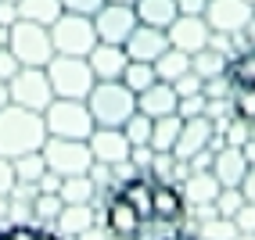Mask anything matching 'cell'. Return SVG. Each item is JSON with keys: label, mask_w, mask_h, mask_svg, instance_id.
Instances as JSON below:
<instances>
[{"label": "cell", "mask_w": 255, "mask_h": 240, "mask_svg": "<svg viewBox=\"0 0 255 240\" xmlns=\"http://www.w3.org/2000/svg\"><path fill=\"white\" fill-rule=\"evenodd\" d=\"M183 215H187V201L180 186L151 172H133L129 179H123L105 208V222L112 237L119 240H140L151 230L180 226Z\"/></svg>", "instance_id": "1"}, {"label": "cell", "mask_w": 255, "mask_h": 240, "mask_svg": "<svg viewBox=\"0 0 255 240\" xmlns=\"http://www.w3.org/2000/svg\"><path fill=\"white\" fill-rule=\"evenodd\" d=\"M47 140V126L40 111H29L22 104H7L0 108V154L4 158H22V154L40 151Z\"/></svg>", "instance_id": "2"}, {"label": "cell", "mask_w": 255, "mask_h": 240, "mask_svg": "<svg viewBox=\"0 0 255 240\" xmlns=\"http://www.w3.org/2000/svg\"><path fill=\"white\" fill-rule=\"evenodd\" d=\"M87 108L97 126H123L137 111V93L123 79H97L94 90L87 93Z\"/></svg>", "instance_id": "3"}, {"label": "cell", "mask_w": 255, "mask_h": 240, "mask_svg": "<svg viewBox=\"0 0 255 240\" xmlns=\"http://www.w3.org/2000/svg\"><path fill=\"white\" fill-rule=\"evenodd\" d=\"M47 79L54 97H69V100H87V93L94 90L97 76L90 72L87 58H72V54H54L47 65Z\"/></svg>", "instance_id": "4"}, {"label": "cell", "mask_w": 255, "mask_h": 240, "mask_svg": "<svg viewBox=\"0 0 255 240\" xmlns=\"http://www.w3.org/2000/svg\"><path fill=\"white\" fill-rule=\"evenodd\" d=\"M43 126L47 136H65V140H87L94 133V115L87 108V100H69V97H54L43 108Z\"/></svg>", "instance_id": "5"}, {"label": "cell", "mask_w": 255, "mask_h": 240, "mask_svg": "<svg viewBox=\"0 0 255 240\" xmlns=\"http://www.w3.org/2000/svg\"><path fill=\"white\" fill-rule=\"evenodd\" d=\"M50 29V43H54V54H72V58H87L94 43H97V29L90 14H72V11H61L54 22L47 25Z\"/></svg>", "instance_id": "6"}, {"label": "cell", "mask_w": 255, "mask_h": 240, "mask_svg": "<svg viewBox=\"0 0 255 240\" xmlns=\"http://www.w3.org/2000/svg\"><path fill=\"white\" fill-rule=\"evenodd\" d=\"M7 50L18 58V65H36V68H43L50 58H54L50 29L40 25V22L18 18L14 25H7Z\"/></svg>", "instance_id": "7"}, {"label": "cell", "mask_w": 255, "mask_h": 240, "mask_svg": "<svg viewBox=\"0 0 255 240\" xmlns=\"http://www.w3.org/2000/svg\"><path fill=\"white\" fill-rule=\"evenodd\" d=\"M43 161L54 176H87L90 165H94V154H90V144L87 140H65V136H47L43 147Z\"/></svg>", "instance_id": "8"}, {"label": "cell", "mask_w": 255, "mask_h": 240, "mask_svg": "<svg viewBox=\"0 0 255 240\" xmlns=\"http://www.w3.org/2000/svg\"><path fill=\"white\" fill-rule=\"evenodd\" d=\"M7 97L11 104H22L29 111H40L54 100V90H50V79H47V68H36V65H22L18 72L7 79Z\"/></svg>", "instance_id": "9"}, {"label": "cell", "mask_w": 255, "mask_h": 240, "mask_svg": "<svg viewBox=\"0 0 255 240\" xmlns=\"http://www.w3.org/2000/svg\"><path fill=\"white\" fill-rule=\"evenodd\" d=\"M205 22L219 36H241L255 22V4H248V0H209Z\"/></svg>", "instance_id": "10"}, {"label": "cell", "mask_w": 255, "mask_h": 240, "mask_svg": "<svg viewBox=\"0 0 255 240\" xmlns=\"http://www.w3.org/2000/svg\"><path fill=\"white\" fill-rule=\"evenodd\" d=\"M94 29H97L101 43H119L123 47L126 36L137 29V11H133L129 4H112V0H105L101 11L94 14Z\"/></svg>", "instance_id": "11"}, {"label": "cell", "mask_w": 255, "mask_h": 240, "mask_svg": "<svg viewBox=\"0 0 255 240\" xmlns=\"http://www.w3.org/2000/svg\"><path fill=\"white\" fill-rule=\"evenodd\" d=\"M165 36H169V47L183 50V54H198L212 40V29L205 22V14H176L165 25Z\"/></svg>", "instance_id": "12"}, {"label": "cell", "mask_w": 255, "mask_h": 240, "mask_svg": "<svg viewBox=\"0 0 255 240\" xmlns=\"http://www.w3.org/2000/svg\"><path fill=\"white\" fill-rule=\"evenodd\" d=\"M87 144H90L94 161L112 165V168L123 165V161H129V151H133V144L126 140L123 126H94V133L87 136Z\"/></svg>", "instance_id": "13"}, {"label": "cell", "mask_w": 255, "mask_h": 240, "mask_svg": "<svg viewBox=\"0 0 255 240\" xmlns=\"http://www.w3.org/2000/svg\"><path fill=\"white\" fill-rule=\"evenodd\" d=\"M212 136H216V122L209 115H194V118H183V126H180V136H176V144H173V158H194L198 151H205L212 147Z\"/></svg>", "instance_id": "14"}, {"label": "cell", "mask_w": 255, "mask_h": 240, "mask_svg": "<svg viewBox=\"0 0 255 240\" xmlns=\"http://www.w3.org/2000/svg\"><path fill=\"white\" fill-rule=\"evenodd\" d=\"M123 50H126L129 61H151V65H155V61L165 54V50H169V36H165V29L140 25V22H137V29L126 36Z\"/></svg>", "instance_id": "15"}, {"label": "cell", "mask_w": 255, "mask_h": 240, "mask_svg": "<svg viewBox=\"0 0 255 240\" xmlns=\"http://www.w3.org/2000/svg\"><path fill=\"white\" fill-rule=\"evenodd\" d=\"M219 190H223V183L216 179L212 168H191V172L183 176V183H180L183 201L194 204V208H201V204H216Z\"/></svg>", "instance_id": "16"}, {"label": "cell", "mask_w": 255, "mask_h": 240, "mask_svg": "<svg viewBox=\"0 0 255 240\" xmlns=\"http://www.w3.org/2000/svg\"><path fill=\"white\" fill-rule=\"evenodd\" d=\"M176 104H180V97H176V90H173V82H165V79L151 82L147 90H140V93H137V111H144L147 118L173 115V111H176Z\"/></svg>", "instance_id": "17"}, {"label": "cell", "mask_w": 255, "mask_h": 240, "mask_svg": "<svg viewBox=\"0 0 255 240\" xmlns=\"http://www.w3.org/2000/svg\"><path fill=\"white\" fill-rule=\"evenodd\" d=\"M248 168H252V161L245 158V151L234 147V144H227L223 151L212 154V172H216V179L223 183V186H237V183L245 179Z\"/></svg>", "instance_id": "18"}, {"label": "cell", "mask_w": 255, "mask_h": 240, "mask_svg": "<svg viewBox=\"0 0 255 240\" xmlns=\"http://www.w3.org/2000/svg\"><path fill=\"white\" fill-rule=\"evenodd\" d=\"M87 61H90V72L97 76V79H119L123 76V68H126V50L119 47V43H94V50L87 54Z\"/></svg>", "instance_id": "19"}, {"label": "cell", "mask_w": 255, "mask_h": 240, "mask_svg": "<svg viewBox=\"0 0 255 240\" xmlns=\"http://www.w3.org/2000/svg\"><path fill=\"white\" fill-rule=\"evenodd\" d=\"M227 58H230V54H227L223 47L205 43V47L198 50V54H191V68L201 76V82H205V79H216V76H223V72H227Z\"/></svg>", "instance_id": "20"}, {"label": "cell", "mask_w": 255, "mask_h": 240, "mask_svg": "<svg viewBox=\"0 0 255 240\" xmlns=\"http://www.w3.org/2000/svg\"><path fill=\"white\" fill-rule=\"evenodd\" d=\"M133 11H137V22H140V25L165 29L169 22L176 18V0H137Z\"/></svg>", "instance_id": "21"}, {"label": "cell", "mask_w": 255, "mask_h": 240, "mask_svg": "<svg viewBox=\"0 0 255 240\" xmlns=\"http://www.w3.org/2000/svg\"><path fill=\"white\" fill-rule=\"evenodd\" d=\"M54 222L61 226V237H76L94 226V212H90V204H61V215Z\"/></svg>", "instance_id": "22"}, {"label": "cell", "mask_w": 255, "mask_h": 240, "mask_svg": "<svg viewBox=\"0 0 255 240\" xmlns=\"http://www.w3.org/2000/svg\"><path fill=\"white\" fill-rule=\"evenodd\" d=\"M180 126H183V118L176 111L155 118V122H151V151H169V154H173V144H176V136H180Z\"/></svg>", "instance_id": "23"}, {"label": "cell", "mask_w": 255, "mask_h": 240, "mask_svg": "<svg viewBox=\"0 0 255 240\" xmlns=\"http://www.w3.org/2000/svg\"><path fill=\"white\" fill-rule=\"evenodd\" d=\"M227 82L230 86H248L255 90V47L245 50V54H237V58H227Z\"/></svg>", "instance_id": "24"}, {"label": "cell", "mask_w": 255, "mask_h": 240, "mask_svg": "<svg viewBox=\"0 0 255 240\" xmlns=\"http://www.w3.org/2000/svg\"><path fill=\"white\" fill-rule=\"evenodd\" d=\"M58 194H61L65 204H90L94 194H97V183L90 179V172L87 176H65L61 186H58Z\"/></svg>", "instance_id": "25"}, {"label": "cell", "mask_w": 255, "mask_h": 240, "mask_svg": "<svg viewBox=\"0 0 255 240\" xmlns=\"http://www.w3.org/2000/svg\"><path fill=\"white\" fill-rule=\"evenodd\" d=\"M18 18H29V22H40V25H50L61 14V0H18Z\"/></svg>", "instance_id": "26"}, {"label": "cell", "mask_w": 255, "mask_h": 240, "mask_svg": "<svg viewBox=\"0 0 255 240\" xmlns=\"http://www.w3.org/2000/svg\"><path fill=\"white\" fill-rule=\"evenodd\" d=\"M119 79H123L133 93H140V90L151 86V82H158V72H155V65H151V61H126V68H123V76H119Z\"/></svg>", "instance_id": "27"}, {"label": "cell", "mask_w": 255, "mask_h": 240, "mask_svg": "<svg viewBox=\"0 0 255 240\" xmlns=\"http://www.w3.org/2000/svg\"><path fill=\"white\" fill-rule=\"evenodd\" d=\"M155 72H158V79H165V82L180 79L183 72H191V54H183V50L169 47L165 54H162V58L155 61Z\"/></svg>", "instance_id": "28"}, {"label": "cell", "mask_w": 255, "mask_h": 240, "mask_svg": "<svg viewBox=\"0 0 255 240\" xmlns=\"http://www.w3.org/2000/svg\"><path fill=\"white\" fill-rule=\"evenodd\" d=\"M47 172V161H43V154L40 151H32V154H22V158H14V176H18V183H29V186H36V179Z\"/></svg>", "instance_id": "29"}, {"label": "cell", "mask_w": 255, "mask_h": 240, "mask_svg": "<svg viewBox=\"0 0 255 240\" xmlns=\"http://www.w3.org/2000/svg\"><path fill=\"white\" fill-rule=\"evenodd\" d=\"M151 122L155 118H147L144 111H133L126 122H123V133H126V140L133 144V147H144V144H151Z\"/></svg>", "instance_id": "30"}, {"label": "cell", "mask_w": 255, "mask_h": 240, "mask_svg": "<svg viewBox=\"0 0 255 240\" xmlns=\"http://www.w3.org/2000/svg\"><path fill=\"white\" fill-rule=\"evenodd\" d=\"M230 108H234V118L241 122H255V90L248 86H230Z\"/></svg>", "instance_id": "31"}, {"label": "cell", "mask_w": 255, "mask_h": 240, "mask_svg": "<svg viewBox=\"0 0 255 240\" xmlns=\"http://www.w3.org/2000/svg\"><path fill=\"white\" fill-rule=\"evenodd\" d=\"M61 194H43V190H36V197H32V215H40L43 222H54L58 215H61Z\"/></svg>", "instance_id": "32"}, {"label": "cell", "mask_w": 255, "mask_h": 240, "mask_svg": "<svg viewBox=\"0 0 255 240\" xmlns=\"http://www.w3.org/2000/svg\"><path fill=\"white\" fill-rule=\"evenodd\" d=\"M241 204H245L241 186H223V190H219V197H216V212L227 215V219H234L237 212H241Z\"/></svg>", "instance_id": "33"}, {"label": "cell", "mask_w": 255, "mask_h": 240, "mask_svg": "<svg viewBox=\"0 0 255 240\" xmlns=\"http://www.w3.org/2000/svg\"><path fill=\"white\" fill-rule=\"evenodd\" d=\"M0 240H61L58 233L50 230H36V226H25V222H18V226H11L0 233Z\"/></svg>", "instance_id": "34"}, {"label": "cell", "mask_w": 255, "mask_h": 240, "mask_svg": "<svg viewBox=\"0 0 255 240\" xmlns=\"http://www.w3.org/2000/svg\"><path fill=\"white\" fill-rule=\"evenodd\" d=\"M209 111V97L205 93H191V97H180L176 115L180 118H194V115H205Z\"/></svg>", "instance_id": "35"}, {"label": "cell", "mask_w": 255, "mask_h": 240, "mask_svg": "<svg viewBox=\"0 0 255 240\" xmlns=\"http://www.w3.org/2000/svg\"><path fill=\"white\" fill-rule=\"evenodd\" d=\"M14 186H18V176H14V161L0 154V197H11Z\"/></svg>", "instance_id": "36"}, {"label": "cell", "mask_w": 255, "mask_h": 240, "mask_svg": "<svg viewBox=\"0 0 255 240\" xmlns=\"http://www.w3.org/2000/svg\"><path fill=\"white\" fill-rule=\"evenodd\" d=\"M173 90H176V97H191V93H201V76L194 72H183L180 79H173Z\"/></svg>", "instance_id": "37"}, {"label": "cell", "mask_w": 255, "mask_h": 240, "mask_svg": "<svg viewBox=\"0 0 255 240\" xmlns=\"http://www.w3.org/2000/svg\"><path fill=\"white\" fill-rule=\"evenodd\" d=\"M101 4H105V0H61V11H72V14H94L101 11Z\"/></svg>", "instance_id": "38"}, {"label": "cell", "mask_w": 255, "mask_h": 240, "mask_svg": "<svg viewBox=\"0 0 255 240\" xmlns=\"http://www.w3.org/2000/svg\"><path fill=\"white\" fill-rule=\"evenodd\" d=\"M140 240H194L191 233H183L180 226H162V230H151V233H144Z\"/></svg>", "instance_id": "39"}, {"label": "cell", "mask_w": 255, "mask_h": 240, "mask_svg": "<svg viewBox=\"0 0 255 240\" xmlns=\"http://www.w3.org/2000/svg\"><path fill=\"white\" fill-rule=\"evenodd\" d=\"M234 226L241 230V233H255V204H241V212L234 215Z\"/></svg>", "instance_id": "40"}, {"label": "cell", "mask_w": 255, "mask_h": 240, "mask_svg": "<svg viewBox=\"0 0 255 240\" xmlns=\"http://www.w3.org/2000/svg\"><path fill=\"white\" fill-rule=\"evenodd\" d=\"M18 68H22V65H18V58H14L11 50H7V43H4V47H0V79L7 82L14 72H18Z\"/></svg>", "instance_id": "41"}, {"label": "cell", "mask_w": 255, "mask_h": 240, "mask_svg": "<svg viewBox=\"0 0 255 240\" xmlns=\"http://www.w3.org/2000/svg\"><path fill=\"white\" fill-rule=\"evenodd\" d=\"M209 0H176V14H205Z\"/></svg>", "instance_id": "42"}, {"label": "cell", "mask_w": 255, "mask_h": 240, "mask_svg": "<svg viewBox=\"0 0 255 240\" xmlns=\"http://www.w3.org/2000/svg\"><path fill=\"white\" fill-rule=\"evenodd\" d=\"M237 186H241V194H245V201H248V204H255V165H252L248 172H245V179L237 183Z\"/></svg>", "instance_id": "43"}, {"label": "cell", "mask_w": 255, "mask_h": 240, "mask_svg": "<svg viewBox=\"0 0 255 240\" xmlns=\"http://www.w3.org/2000/svg\"><path fill=\"white\" fill-rule=\"evenodd\" d=\"M14 22H18V7H14L11 4V0H0V25H14Z\"/></svg>", "instance_id": "44"}, {"label": "cell", "mask_w": 255, "mask_h": 240, "mask_svg": "<svg viewBox=\"0 0 255 240\" xmlns=\"http://www.w3.org/2000/svg\"><path fill=\"white\" fill-rule=\"evenodd\" d=\"M7 100H11V97H7V82H4V79H0V108H4V104H7Z\"/></svg>", "instance_id": "45"}, {"label": "cell", "mask_w": 255, "mask_h": 240, "mask_svg": "<svg viewBox=\"0 0 255 240\" xmlns=\"http://www.w3.org/2000/svg\"><path fill=\"white\" fill-rule=\"evenodd\" d=\"M0 215H7V197H0Z\"/></svg>", "instance_id": "46"}, {"label": "cell", "mask_w": 255, "mask_h": 240, "mask_svg": "<svg viewBox=\"0 0 255 240\" xmlns=\"http://www.w3.org/2000/svg\"><path fill=\"white\" fill-rule=\"evenodd\" d=\"M112 4H129V7H133V4H137V0H112Z\"/></svg>", "instance_id": "47"}, {"label": "cell", "mask_w": 255, "mask_h": 240, "mask_svg": "<svg viewBox=\"0 0 255 240\" xmlns=\"http://www.w3.org/2000/svg\"><path fill=\"white\" fill-rule=\"evenodd\" d=\"M11 4H18V0H11Z\"/></svg>", "instance_id": "48"}, {"label": "cell", "mask_w": 255, "mask_h": 240, "mask_svg": "<svg viewBox=\"0 0 255 240\" xmlns=\"http://www.w3.org/2000/svg\"><path fill=\"white\" fill-rule=\"evenodd\" d=\"M248 4H255V0H248Z\"/></svg>", "instance_id": "49"}]
</instances>
